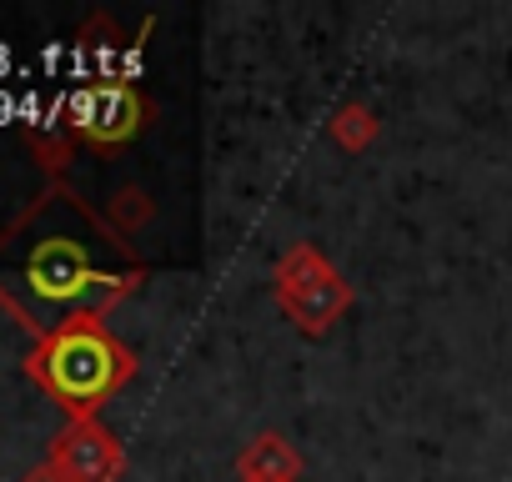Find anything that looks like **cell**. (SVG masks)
<instances>
[{
	"mask_svg": "<svg viewBox=\"0 0 512 482\" xmlns=\"http://www.w3.org/2000/svg\"><path fill=\"white\" fill-rule=\"evenodd\" d=\"M111 287H116V277L96 267L91 247L71 231L31 226L0 257V292L41 327H56V322L91 312Z\"/></svg>",
	"mask_w": 512,
	"mask_h": 482,
	"instance_id": "1",
	"label": "cell"
},
{
	"mask_svg": "<svg viewBox=\"0 0 512 482\" xmlns=\"http://www.w3.org/2000/svg\"><path fill=\"white\" fill-rule=\"evenodd\" d=\"M121 357L96 327H61L41 352V377L66 402H96L116 387Z\"/></svg>",
	"mask_w": 512,
	"mask_h": 482,
	"instance_id": "2",
	"label": "cell"
},
{
	"mask_svg": "<svg viewBox=\"0 0 512 482\" xmlns=\"http://www.w3.org/2000/svg\"><path fill=\"white\" fill-rule=\"evenodd\" d=\"M81 126L96 136V141H116L136 126V101L126 86H101V91H86L81 106H76Z\"/></svg>",
	"mask_w": 512,
	"mask_h": 482,
	"instance_id": "3",
	"label": "cell"
}]
</instances>
